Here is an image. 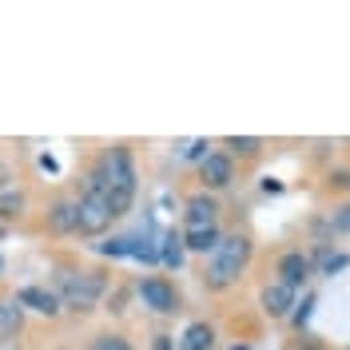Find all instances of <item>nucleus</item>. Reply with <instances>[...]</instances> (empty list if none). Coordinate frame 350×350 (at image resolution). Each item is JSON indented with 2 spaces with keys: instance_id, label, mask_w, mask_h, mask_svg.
<instances>
[{
  "instance_id": "423d86ee",
  "label": "nucleus",
  "mask_w": 350,
  "mask_h": 350,
  "mask_svg": "<svg viewBox=\"0 0 350 350\" xmlns=\"http://www.w3.org/2000/svg\"><path fill=\"white\" fill-rule=\"evenodd\" d=\"M199 179H203V191H223L235 183V159L227 152H207L199 159Z\"/></svg>"
},
{
  "instance_id": "393cba45",
  "label": "nucleus",
  "mask_w": 350,
  "mask_h": 350,
  "mask_svg": "<svg viewBox=\"0 0 350 350\" xmlns=\"http://www.w3.org/2000/svg\"><path fill=\"white\" fill-rule=\"evenodd\" d=\"M231 350H251V347H231Z\"/></svg>"
},
{
  "instance_id": "1a4fd4ad",
  "label": "nucleus",
  "mask_w": 350,
  "mask_h": 350,
  "mask_svg": "<svg viewBox=\"0 0 350 350\" xmlns=\"http://www.w3.org/2000/svg\"><path fill=\"white\" fill-rule=\"evenodd\" d=\"M12 299L21 306H28V310H36V314H48V319H56V314L64 310L60 295H56V291H44V286H21Z\"/></svg>"
},
{
  "instance_id": "4468645a",
  "label": "nucleus",
  "mask_w": 350,
  "mask_h": 350,
  "mask_svg": "<svg viewBox=\"0 0 350 350\" xmlns=\"http://www.w3.org/2000/svg\"><path fill=\"white\" fill-rule=\"evenodd\" d=\"M24 327V306L16 299H0V338H12Z\"/></svg>"
},
{
  "instance_id": "aec40b11",
  "label": "nucleus",
  "mask_w": 350,
  "mask_h": 350,
  "mask_svg": "<svg viewBox=\"0 0 350 350\" xmlns=\"http://www.w3.org/2000/svg\"><path fill=\"white\" fill-rule=\"evenodd\" d=\"M131 243H135V239H128V235H120V239L104 243L100 251H104V255H116V259H124V255H131Z\"/></svg>"
},
{
  "instance_id": "9d476101",
  "label": "nucleus",
  "mask_w": 350,
  "mask_h": 350,
  "mask_svg": "<svg viewBox=\"0 0 350 350\" xmlns=\"http://www.w3.org/2000/svg\"><path fill=\"white\" fill-rule=\"evenodd\" d=\"M44 223L52 235H76V199H52Z\"/></svg>"
},
{
  "instance_id": "5701e85b",
  "label": "nucleus",
  "mask_w": 350,
  "mask_h": 350,
  "mask_svg": "<svg viewBox=\"0 0 350 350\" xmlns=\"http://www.w3.org/2000/svg\"><path fill=\"white\" fill-rule=\"evenodd\" d=\"M155 350H172V338H167V334H159V338H155Z\"/></svg>"
},
{
  "instance_id": "a211bd4d",
  "label": "nucleus",
  "mask_w": 350,
  "mask_h": 350,
  "mask_svg": "<svg viewBox=\"0 0 350 350\" xmlns=\"http://www.w3.org/2000/svg\"><path fill=\"white\" fill-rule=\"evenodd\" d=\"M21 207H24V196H21V191H12V187H8V191H0V215H4V219L21 215Z\"/></svg>"
},
{
  "instance_id": "a878e982",
  "label": "nucleus",
  "mask_w": 350,
  "mask_h": 350,
  "mask_svg": "<svg viewBox=\"0 0 350 350\" xmlns=\"http://www.w3.org/2000/svg\"><path fill=\"white\" fill-rule=\"evenodd\" d=\"M347 350H350V347H347Z\"/></svg>"
},
{
  "instance_id": "f3484780",
  "label": "nucleus",
  "mask_w": 350,
  "mask_h": 350,
  "mask_svg": "<svg viewBox=\"0 0 350 350\" xmlns=\"http://www.w3.org/2000/svg\"><path fill=\"white\" fill-rule=\"evenodd\" d=\"M159 255H163L167 267H179V262H183V239H179V231H167V235H163V251H159Z\"/></svg>"
},
{
  "instance_id": "6ab92c4d",
  "label": "nucleus",
  "mask_w": 350,
  "mask_h": 350,
  "mask_svg": "<svg viewBox=\"0 0 350 350\" xmlns=\"http://www.w3.org/2000/svg\"><path fill=\"white\" fill-rule=\"evenodd\" d=\"M323 275H334V271H342L347 267V255H338V251H319V262H314Z\"/></svg>"
},
{
  "instance_id": "b1692460",
  "label": "nucleus",
  "mask_w": 350,
  "mask_h": 350,
  "mask_svg": "<svg viewBox=\"0 0 350 350\" xmlns=\"http://www.w3.org/2000/svg\"><path fill=\"white\" fill-rule=\"evenodd\" d=\"M0 275H4V255H0Z\"/></svg>"
},
{
  "instance_id": "dca6fc26",
  "label": "nucleus",
  "mask_w": 350,
  "mask_h": 350,
  "mask_svg": "<svg viewBox=\"0 0 350 350\" xmlns=\"http://www.w3.org/2000/svg\"><path fill=\"white\" fill-rule=\"evenodd\" d=\"M88 350H135V347L128 342V334H120V330H100V334H92Z\"/></svg>"
},
{
  "instance_id": "f257e3e1",
  "label": "nucleus",
  "mask_w": 350,
  "mask_h": 350,
  "mask_svg": "<svg viewBox=\"0 0 350 350\" xmlns=\"http://www.w3.org/2000/svg\"><path fill=\"white\" fill-rule=\"evenodd\" d=\"M100 172H104V199H108L111 215H128L135 203V159L124 144H116L100 155Z\"/></svg>"
},
{
  "instance_id": "7ed1b4c3",
  "label": "nucleus",
  "mask_w": 350,
  "mask_h": 350,
  "mask_svg": "<svg viewBox=\"0 0 350 350\" xmlns=\"http://www.w3.org/2000/svg\"><path fill=\"white\" fill-rule=\"evenodd\" d=\"M108 291V275L104 271H68L60 275V303L68 310H92Z\"/></svg>"
},
{
  "instance_id": "ddd939ff",
  "label": "nucleus",
  "mask_w": 350,
  "mask_h": 350,
  "mask_svg": "<svg viewBox=\"0 0 350 350\" xmlns=\"http://www.w3.org/2000/svg\"><path fill=\"white\" fill-rule=\"evenodd\" d=\"M215 347V327L211 323H191L179 334V350H211Z\"/></svg>"
},
{
  "instance_id": "6e6552de",
  "label": "nucleus",
  "mask_w": 350,
  "mask_h": 350,
  "mask_svg": "<svg viewBox=\"0 0 350 350\" xmlns=\"http://www.w3.org/2000/svg\"><path fill=\"white\" fill-rule=\"evenodd\" d=\"M310 275H314V259L303 255V251H286L279 259V283H286L291 291H299Z\"/></svg>"
},
{
  "instance_id": "0eeeda50",
  "label": "nucleus",
  "mask_w": 350,
  "mask_h": 350,
  "mask_svg": "<svg viewBox=\"0 0 350 350\" xmlns=\"http://www.w3.org/2000/svg\"><path fill=\"white\" fill-rule=\"evenodd\" d=\"M219 223V199L211 191H196L183 203V227H215Z\"/></svg>"
},
{
  "instance_id": "20e7f679",
  "label": "nucleus",
  "mask_w": 350,
  "mask_h": 350,
  "mask_svg": "<svg viewBox=\"0 0 350 350\" xmlns=\"http://www.w3.org/2000/svg\"><path fill=\"white\" fill-rule=\"evenodd\" d=\"M116 215H111L108 199L104 196H80L76 199V235H88V239H96V235H104Z\"/></svg>"
},
{
  "instance_id": "412c9836",
  "label": "nucleus",
  "mask_w": 350,
  "mask_h": 350,
  "mask_svg": "<svg viewBox=\"0 0 350 350\" xmlns=\"http://www.w3.org/2000/svg\"><path fill=\"white\" fill-rule=\"evenodd\" d=\"M330 223H334V231H347V235H350V203H342V207H334V215H330Z\"/></svg>"
},
{
  "instance_id": "2eb2a0df",
  "label": "nucleus",
  "mask_w": 350,
  "mask_h": 350,
  "mask_svg": "<svg viewBox=\"0 0 350 350\" xmlns=\"http://www.w3.org/2000/svg\"><path fill=\"white\" fill-rule=\"evenodd\" d=\"M223 148H227V155H243V159H251V155L262 152V139H255V135H227Z\"/></svg>"
},
{
  "instance_id": "f03ea898",
  "label": "nucleus",
  "mask_w": 350,
  "mask_h": 350,
  "mask_svg": "<svg viewBox=\"0 0 350 350\" xmlns=\"http://www.w3.org/2000/svg\"><path fill=\"white\" fill-rule=\"evenodd\" d=\"M251 251H255L251 235H223L219 247L207 255L203 286H207V291H227V286H235L239 275L247 271V262H251Z\"/></svg>"
},
{
  "instance_id": "39448f33",
  "label": "nucleus",
  "mask_w": 350,
  "mask_h": 350,
  "mask_svg": "<svg viewBox=\"0 0 350 350\" xmlns=\"http://www.w3.org/2000/svg\"><path fill=\"white\" fill-rule=\"evenodd\" d=\"M135 295H139V303L155 310V314H175L179 310V295H175V286L163 279V275H144L139 283H135Z\"/></svg>"
},
{
  "instance_id": "f8f14e48",
  "label": "nucleus",
  "mask_w": 350,
  "mask_h": 350,
  "mask_svg": "<svg viewBox=\"0 0 350 350\" xmlns=\"http://www.w3.org/2000/svg\"><path fill=\"white\" fill-rule=\"evenodd\" d=\"M179 239H183V251H191V255H211L223 239V231H219V223L215 227H183Z\"/></svg>"
},
{
  "instance_id": "9b49d317",
  "label": "nucleus",
  "mask_w": 350,
  "mask_h": 350,
  "mask_svg": "<svg viewBox=\"0 0 350 350\" xmlns=\"http://www.w3.org/2000/svg\"><path fill=\"white\" fill-rule=\"evenodd\" d=\"M259 303H262V310H267L271 319H286V314H291V306H295V291H291L286 283H279V279H275V283L262 286Z\"/></svg>"
},
{
  "instance_id": "4be33fe9",
  "label": "nucleus",
  "mask_w": 350,
  "mask_h": 350,
  "mask_svg": "<svg viewBox=\"0 0 350 350\" xmlns=\"http://www.w3.org/2000/svg\"><path fill=\"white\" fill-rule=\"evenodd\" d=\"M330 187L347 191V187H350V172H330Z\"/></svg>"
}]
</instances>
